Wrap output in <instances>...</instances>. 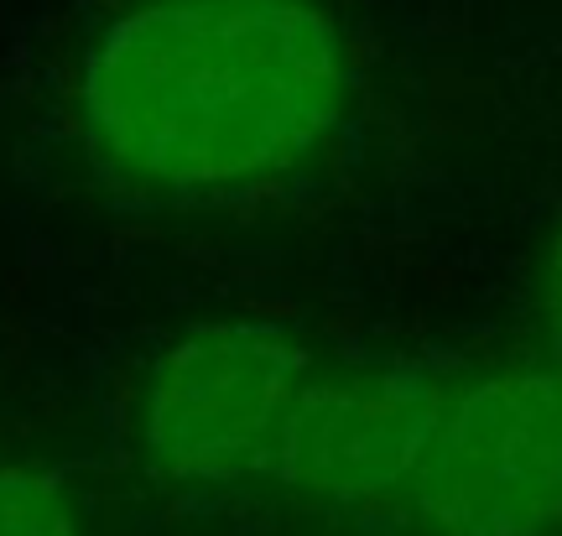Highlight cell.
I'll return each instance as SVG.
<instances>
[{
	"label": "cell",
	"mask_w": 562,
	"mask_h": 536,
	"mask_svg": "<svg viewBox=\"0 0 562 536\" xmlns=\"http://www.w3.org/2000/svg\"><path fill=\"white\" fill-rule=\"evenodd\" d=\"M339 26L307 0H140L79 74V131L146 193H235L292 172L344 115Z\"/></svg>",
	"instance_id": "6da1fadb"
},
{
	"label": "cell",
	"mask_w": 562,
	"mask_h": 536,
	"mask_svg": "<svg viewBox=\"0 0 562 536\" xmlns=\"http://www.w3.org/2000/svg\"><path fill=\"white\" fill-rule=\"evenodd\" d=\"M406 500L427 536H558L562 355L510 359L448 391Z\"/></svg>",
	"instance_id": "7a4b0ae2"
},
{
	"label": "cell",
	"mask_w": 562,
	"mask_h": 536,
	"mask_svg": "<svg viewBox=\"0 0 562 536\" xmlns=\"http://www.w3.org/2000/svg\"><path fill=\"white\" fill-rule=\"evenodd\" d=\"M307 359L261 323H203L157 355L140 391V458L167 484H235L271 469Z\"/></svg>",
	"instance_id": "3957f363"
},
{
	"label": "cell",
	"mask_w": 562,
	"mask_h": 536,
	"mask_svg": "<svg viewBox=\"0 0 562 536\" xmlns=\"http://www.w3.org/2000/svg\"><path fill=\"white\" fill-rule=\"evenodd\" d=\"M448 386L406 365H364L302 380L281 422L271 474L339 511L385 505L412 490L432 448Z\"/></svg>",
	"instance_id": "277c9868"
},
{
	"label": "cell",
	"mask_w": 562,
	"mask_h": 536,
	"mask_svg": "<svg viewBox=\"0 0 562 536\" xmlns=\"http://www.w3.org/2000/svg\"><path fill=\"white\" fill-rule=\"evenodd\" d=\"M0 536H83V526L58 479L0 464Z\"/></svg>",
	"instance_id": "5b68a950"
},
{
	"label": "cell",
	"mask_w": 562,
	"mask_h": 536,
	"mask_svg": "<svg viewBox=\"0 0 562 536\" xmlns=\"http://www.w3.org/2000/svg\"><path fill=\"white\" fill-rule=\"evenodd\" d=\"M542 328L552 338V355H562V224H558V235H552L547 271H542Z\"/></svg>",
	"instance_id": "8992f818"
}]
</instances>
